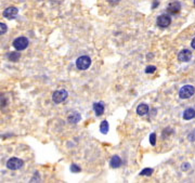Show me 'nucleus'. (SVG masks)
I'll return each instance as SVG.
<instances>
[{
	"mask_svg": "<svg viewBox=\"0 0 195 183\" xmlns=\"http://www.w3.org/2000/svg\"><path fill=\"white\" fill-rule=\"evenodd\" d=\"M90 65H91V59L88 55H82L80 58H78L76 61V66L80 70H88L90 67Z\"/></svg>",
	"mask_w": 195,
	"mask_h": 183,
	"instance_id": "f257e3e1",
	"label": "nucleus"
},
{
	"mask_svg": "<svg viewBox=\"0 0 195 183\" xmlns=\"http://www.w3.org/2000/svg\"><path fill=\"white\" fill-rule=\"evenodd\" d=\"M195 93V88L191 85H186V86H183L180 91H179V97L180 99H190L193 94Z\"/></svg>",
	"mask_w": 195,
	"mask_h": 183,
	"instance_id": "f03ea898",
	"label": "nucleus"
},
{
	"mask_svg": "<svg viewBox=\"0 0 195 183\" xmlns=\"http://www.w3.org/2000/svg\"><path fill=\"white\" fill-rule=\"evenodd\" d=\"M23 165H24V162L20 158H16V157L10 158L7 162V167L10 170H19V169H21L23 167Z\"/></svg>",
	"mask_w": 195,
	"mask_h": 183,
	"instance_id": "7ed1b4c3",
	"label": "nucleus"
},
{
	"mask_svg": "<svg viewBox=\"0 0 195 183\" xmlns=\"http://www.w3.org/2000/svg\"><path fill=\"white\" fill-rule=\"evenodd\" d=\"M28 39L25 37H19L16 38L15 40L13 41V47L17 50V51H22V50H25L28 47Z\"/></svg>",
	"mask_w": 195,
	"mask_h": 183,
	"instance_id": "20e7f679",
	"label": "nucleus"
},
{
	"mask_svg": "<svg viewBox=\"0 0 195 183\" xmlns=\"http://www.w3.org/2000/svg\"><path fill=\"white\" fill-rule=\"evenodd\" d=\"M67 97H68V93H67L66 90H58V91H55L53 93L52 100H53L54 103L60 104V103L64 102L65 100L67 99Z\"/></svg>",
	"mask_w": 195,
	"mask_h": 183,
	"instance_id": "39448f33",
	"label": "nucleus"
},
{
	"mask_svg": "<svg viewBox=\"0 0 195 183\" xmlns=\"http://www.w3.org/2000/svg\"><path fill=\"white\" fill-rule=\"evenodd\" d=\"M170 23H171V19L167 14H162L157 17V25L159 27H162V28L168 27L170 25Z\"/></svg>",
	"mask_w": 195,
	"mask_h": 183,
	"instance_id": "423d86ee",
	"label": "nucleus"
},
{
	"mask_svg": "<svg viewBox=\"0 0 195 183\" xmlns=\"http://www.w3.org/2000/svg\"><path fill=\"white\" fill-rule=\"evenodd\" d=\"M17 13H19V9L15 8V7H9V8H7L5 11H3V16H5V19H14L16 15H17Z\"/></svg>",
	"mask_w": 195,
	"mask_h": 183,
	"instance_id": "0eeeda50",
	"label": "nucleus"
},
{
	"mask_svg": "<svg viewBox=\"0 0 195 183\" xmlns=\"http://www.w3.org/2000/svg\"><path fill=\"white\" fill-rule=\"evenodd\" d=\"M180 10H181V5L179 1H172L167 7V11L171 14H177L180 12Z\"/></svg>",
	"mask_w": 195,
	"mask_h": 183,
	"instance_id": "6e6552de",
	"label": "nucleus"
},
{
	"mask_svg": "<svg viewBox=\"0 0 195 183\" xmlns=\"http://www.w3.org/2000/svg\"><path fill=\"white\" fill-rule=\"evenodd\" d=\"M191 59H192V52L188 49L182 50L178 55V60L180 62H189Z\"/></svg>",
	"mask_w": 195,
	"mask_h": 183,
	"instance_id": "1a4fd4ad",
	"label": "nucleus"
},
{
	"mask_svg": "<svg viewBox=\"0 0 195 183\" xmlns=\"http://www.w3.org/2000/svg\"><path fill=\"white\" fill-rule=\"evenodd\" d=\"M93 109L96 112V115L97 116H101L104 113V104L103 102H98L93 104Z\"/></svg>",
	"mask_w": 195,
	"mask_h": 183,
	"instance_id": "9d476101",
	"label": "nucleus"
},
{
	"mask_svg": "<svg viewBox=\"0 0 195 183\" xmlns=\"http://www.w3.org/2000/svg\"><path fill=\"white\" fill-rule=\"evenodd\" d=\"M195 117V109L193 108H186L183 113V119L185 120H190Z\"/></svg>",
	"mask_w": 195,
	"mask_h": 183,
	"instance_id": "9b49d317",
	"label": "nucleus"
},
{
	"mask_svg": "<svg viewBox=\"0 0 195 183\" xmlns=\"http://www.w3.org/2000/svg\"><path fill=\"white\" fill-rule=\"evenodd\" d=\"M147 112H149V106H147V104L142 103V104H140V105L137 107V113H138V115H140V116H144Z\"/></svg>",
	"mask_w": 195,
	"mask_h": 183,
	"instance_id": "f8f14e48",
	"label": "nucleus"
},
{
	"mask_svg": "<svg viewBox=\"0 0 195 183\" xmlns=\"http://www.w3.org/2000/svg\"><path fill=\"white\" fill-rule=\"evenodd\" d=\"M111 167L112 168H118L120 165H121V159H120V157L117 156V155H115V156L112 157V159H111Z\"/></svg>",
	"mask_w": 195,
	"mask_h": 183,
	"instance_id": "ddd939ff",
	"label": "nucleus"
},
{
	"mask_svg": "<svg viewBox=\"0 0 195 183\" xmlns=\"http://www.w3.org/2000/svg\"><path fill=\"white\" fill-rule=\"evenodd\" d=\"M79 120H80V115H79V113H77V112H74V113H72L68 116V121L70 123L77 124Z\"/></svg>",
	"mask_w": 195,
	"mask_h": 183,
	"instance_id": "4468645a",
	"label": "nucleus"
},
{
	"mask_svg": "<svg viewBox=\"0 0 195 183\" xmlns=\"http://www.w3.org/2000/svg\"><path fill=\"white\" fill-rule=\"evenodd\" d=\"M21 58V53L20 52H11L9 55H8V59L11 62H17Z\"/></svg>",
	"mask_w": 195,
	"mask_h": 183,
	"instance_id": "2eb2a0df",
	"label": "nucleus"
},
{
	"mask_svg": "<svg viewBox=\"0 0 195 183\" xmlns=\"http://www.w3.org/2000/svg\"><path fill=\"white\" fill-rule=\"evenodd\" d=\"M108 128H109V126H108V123L106 120H103L102 123H101V126H100V130H101V132H102L103 135H106L108 132Z\"/></svg>",
	"mask_w": 195,
	"mask_h": 183,
	"instance_id": "dca6fc26",
	"label": "nucleus"
},
{
	"mask_svg": "<svg viewBox=\"0 0 195 183\" xmlns=\"http://www.w3.org/2000/svg\"><path fill=\"white\" fill-rule=\"evenodd\" d=\"M8 105V99L5 94H0V108H3Z\"/></svg>",
	"mask_w": 195,
	"mask_h": 183,
	"instance_id": "f3484780",
	"label": "nucleus"
},
{
	"mask_svg": "<svg viewBox=\"0 0 195 183\" xmlns=\"http://www.w3.org/2000/svg\"><path fill=\"white\" fill-rule=\"evenodd\" d=\"M152 173H153V169L152 168H144L140 172V174L141 176H147V177H150Z\"/></svg>",
	"mask_w": 195,
	"mask_h": 183,
	"instance_id": "a211bd4d",
	"label": "nucleus"
},
{
	"mask_svg": "<svg viewBox=\"0 0 195 183\" xmlns=\"http://www.w3.org/2000/svg\"><path fill=\"white\" fill-rule=\"evenodd\" d=\"M7 30H8L7 25H5V23H0V36H1V35H3V34H5Z\"/></svg>",
	"mask_w": 195,
	"mask_h": 183,
	"instance_id": "6ab92c4d",
	"label": "nucleus"
},
{
	"mask_svg": "<svg viewBox=\"0 0 195 183\" xmlns=\"http://www.w3.org/2000/svg\"><path fill=\"white\" fill-rule=\"evenodd\" d=\"M70 170H72V172L77 173V172H79V171H80V167H78L76 164H73V165L70 166Z\"/></svg>",
	"mask_w": 195,
	"mask_h": 183,
	"instance_id": "aec40b11",
	"label": "nucleus"
},
{
	"mask_svg": "<svg viewBox=\"0 0 195 183\" xmlns=\"http://www.w3.org/2000/svg\"><path fill=\"white\" fill-rule=\"evenodd\" d=\"M156 70V67L155 66H153V65H151V66H147L145 70V73L146 74H152V73H154Z\"/></svg>",
	"mask_w": 195,
	"mask_h": 183,
	"instance_id": "412c9836",
	"label": "nucleus"
},
{
	"mask_svg": "<svg viewBox=\"0 0 195 183\" xmlns=\"http://www.w3.org/2000/svg\"><path fill=\"white\" fill-rule=\"evenodd\" d=\"M150 143H151L152 145H155L156 144V135L155 133H152L150 135Z\"/></svg>",
	"mask_w": 195,
	"mask_h": 183,
	"instance_id": "4be33fe9",
	"label": "nucleus"
},
{
	"mask_svg": "<svg viewBox=\"0 0 195 183\" xmlns=\"http://www.w3.org/2000/svg\"><path fill=\"white\" fill-rule=\"evenodd\" d=\"M190 168H191V165H190V164H188V162H185V164H183V165L181 166V169H182V170H184V171H185V170H189Z\"/></svg>",
	"mask_w": 195,
	"mask_h": 183,
	"instance_id": "5701e85b",
	"label": "nucleus"
},
{
	"mask_svg": "<svg viewBox=\"0 0 195 183\" xmlns=\"http://www.w3.org/2000/svg\"><path fill=\"white\" fill-rule=\"evenodd\" d=\"M191 46H192V48L195 49V38H193V40H192V42H191Z\"/></svg>",
	"mask_w": 195,
	"mask_h": 183,
	"instance_id": "b1692460",
	"label": "nucleus"
},
{
	"mask_svg": "<svg viewBox=\"0 0 195 183\" xmlns=\"http://www.w3.org/2000/svg\"><path fill=\"white\" fill-rule=\"evenodd\" d=\"M194 5H195V0H194Z\"/></svg>",
	"mask_w": 195,
	"mask_h": 183,
	"instance_id": "393cba45",
	"label": "nucleus"
}]
</instances>
